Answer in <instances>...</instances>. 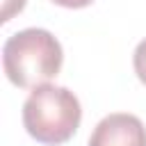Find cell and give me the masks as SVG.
<instances>
[{"instance_id": "1", "label": "cell", "mask_w": 146, "mask_h": 146, "mask_svg": "<svg viewBox=\"0 0 146 146\" xmlns=\"http://www.w3.org/2000/svg\"><path fill=\"white\" fill-rule=\"evenodd\" d=\"M59 41L41 27H27L11 34L2 46V68L21 89H34L50 82L62 68Z\"/></svg>"}, {"instance_id": "3", "label": "cell", "mask_w": 146, "mask_h": 146, "mask_svg": "<svg viewBox=\"0 0 146 146\" xmlns=\"http://www.w3.org/2000/svg\"><path fill=\"white\" fill-rule=\"evenodd\" d=\"M89 146H146V128L135 114H107L91 132Z\"/></svg>"}, {"instance_id": "6", "label": "cell", "mask_w": 146, "mask_h": 146, "mask_svg": "<svg viewBox=\"0 0 146 146\" xmlns=\"http://www.w3.org/2000/svg\"><path fill=\"white\" fill-rule=\"evenodd\" d=\"M55 5H59V7H68V9H80V7H87V5H91L94 0H52Z\"/></svg>"}, {"instance_id": "5", "label": "cell", "mask_w": 146, "mask_h": 146, "mask_svg": "<svg viewBox=\"0 0 146 146\" xmlns=\"http://www.w3.org/2000/svg\"><path fill=\"white\" fill-rule=\"evenodd\" d=\"M25 7V0H2V23L11 21L14 14H18Z\"/></svg>"}, {"instance_id": "4", "label": "cell", "mask_w": 146, "mask_h": 146, "mask_svg": "<svg viewBox=\"0 0 146 146\" xmlns=\"http://www.w3.org/2000/svg\"><path fill=\"white\" fill-rule=\"evenodd\" d=\"M132 64H135V73H137L139 82H141V84H146V39H144V41H139V46L135 48Z\"/></svg>"}, {"instance_id": "2", "label": "cell", "mask_w": 146, "mask_h": 146, "mask_svg": "<svg viewBox=\"0 0 146 146\" xmlns=\"http://www.w3.org/2000/svg\"><path fill=\"white\" fill-rule=\"evenodd\" d=\"M82 119L80 100L73 91L57 84H39L23 103V125L41 144H64L73 137Z\"/></svg>"}]
</instances>
